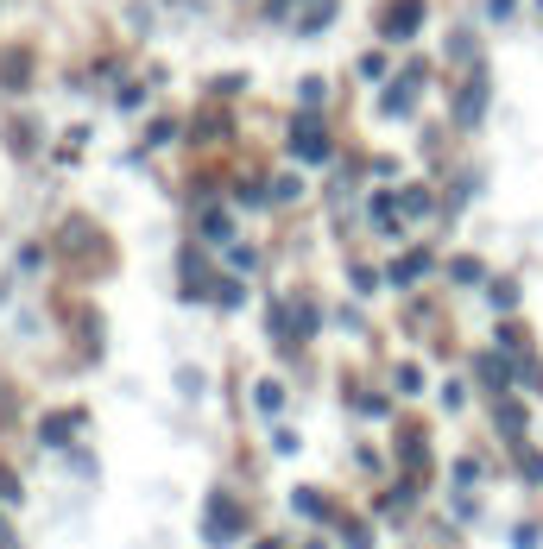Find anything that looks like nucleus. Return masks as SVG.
<instances>
[{
  "label": "nucleus",
  "mask_w": 543,
  "mask_h": 549,
  "mask_svg": "<svg viewBox=\"0 0 543 549\" xmlns=\"http://www.w3.org/2000/svg\"><path fill=\"white\" fill-rule=\"evenodd\" d=\"M411 26H417V7H411V0H398V13H385V32H392V38H404Z\"/></svg>",
  "instance_id": "nucleus-2"
},
{
  "label": "nucleus",
  "mask_w": 543,
  "mask_h": 549,
  "mask_svg": "<svg viewBox=\"0 0 543 549\" xmlns=\"http://www.w3.org/2000/svg\"><path fill=\"white\" fill-rule=\"evenodd\" d=\"M297 152H304V165H322L328 158V140H322L310 120H297Z\"/></svg>",
  "instance_id": "nucleus-1"
}]
</instances>
